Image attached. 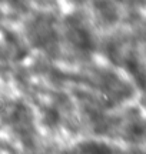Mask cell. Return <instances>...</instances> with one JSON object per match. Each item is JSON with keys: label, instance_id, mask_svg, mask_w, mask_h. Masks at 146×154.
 Returning <instances> with one entry per match:
<instances>
[{"label": "cell", "instance_id": "cell-1", "mask_svg": "<svg viewBox=\"0 0 146 154\" xmlns=\"http://www.w3.org/2000/svg\"><path fill=\"white\" fill-rule=\"evenodd\" d=\"M79 153L80 154H112V150L105 143L87 141V143H82L79 146Z\"/></svg>", "mask_w": 146, "mask_h": 154}, {"label": "cell", "instance_id": "cell-2", "mask_svg": "<svg viewBox=\"0 0 146 154\" xmlns=\"http://www.w3.org/2000/svg\"><path fill=\"white\" fill-rule=\"evenodd\" d=\"M59 121V113L56 110H47L45 116V123L49 126H55Z\"/></svg>", "mask_w": 146, "mask_h": 154}]
</instances>
